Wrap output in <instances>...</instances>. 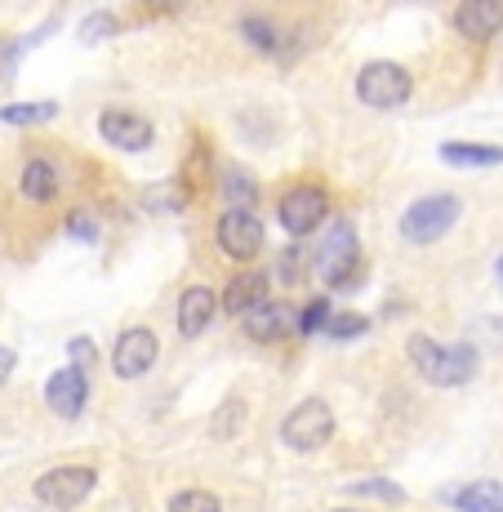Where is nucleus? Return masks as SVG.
Returning <instances> with one entry per match:
<instances>
[{
  "label": "nucleus",
  "mask_w": 503,
  "mask_h": 512,
  "mask_svg": "<svg viewBox=\"0 0 503 512\" xmlns=\"http://www.w3.org/2000/svg\"><path fill=\"white\" fill-rule=\"evenodd\" d=\"M357 259H361V245H357V228L343 219L330 223V232L321 236V250H317V272L325 285H334V290H352V281H357Z\"/></svg>",
  "instance_id": "f257e3e1"
},
{
  "label": "nucleus",
  "mask_w": 503,
  "mask_h": 512,
  "mask_svg": "<svg viewBox=\"0 0 503 512\" xmlns=\"http://www.w3.org/2000/svg\"><path fill=\"white\" fill-rule=\"evenodd\" d=\"M455 223H459V201L446 192H437V196L414 201L410 210L401 214V236H406L410 245H432L455 228Z\"/></svg>",
  "instance_id": "f03ea898"
},
{
  "label": "nucleus",
  "mask_w": 503,
  "mask_h": 512,
  "mask_svg": "<svg viewBox=\"0 0 503 512\" xmlns=\"http://www.w3.org/2000/svg\"><path fill=\"white\" fill-rule=\"evenodd\" d=\"M330 437H334V410L325 406L321 397L299 401L281 423V441L290 450H303V455H308V450H321Z\"/></svg>",
  "instance_id": "7ed1b4c3"
},
{
  "label": "nucleus",
  "mask_w": 503,
  "mask_h": 512,
  "mask_svg": "<svg viewBox=\"0 0 503 512\" xmlns=\"http://www.w3.org/2000/svg\"><path fill=\"white\" fill-rule=\"evenodd\" d=\"M414 81L401 63H366L357 76V98L366 107H379V112H392L410 98Z\"/></svg>",
  "instance_id": "20e7f679"
},
{
  "label": "nucleus",
  "mask_w": 503,
  "mask_h": 512,
  "mask_svg": "<svg viewBox=\"0 0 503 512\" xmlns=\"http://www.w3.org/2000/svg\"><path fill=\"white\" fill-rule=\"evenodd\" d=\"M94 468L85 464H72V468H54L45 472L41 481H36V499H41L45 508H76L85 504V499L94 495Z\"/></svg>",
  "instance_id": "39448f33"
},
{
  "label": "nucleus",
  "mask_w": 503,
  "mask_h": 512,
  "mask_svg": "<svg viewBox=\"0 0 503 512\" xmlns=\"http://www.w3.org/2000/svg\"><path fill=\"white\" fill-rule=\"evenodd\" d=\"M325 210H330V201H325L321 187H294V192L281 196L276 219H281V228L290 236H308V232H317L325 223Z\"/></svg>",
  "instance_id": "423d86ee"
},
{
  "label": "nucleus",
  "mask_w": 503,
  "mask_h": 512,
  "mask_svg": "<svg viewBox=\"0 0 503 512\" xmlns=\"http://www.w3.org/2000/svg\"><path fill=\"white\" fill-rule=\"evenodd\" d=\"M219 245H223V254H228V259H241V263L259 259V250H263V219L254 210H228L219 219Z\"/></svg>",
  "instance_id": "0eeeda50"
},
{
  "label": "nucleus",
  "mask_w": 503,
  "mask_h": 512,
  "mask_svg": "<svg viewBox=\"0 0 503 512\" xmlns=\"http://www.w3.org/2000/svg\"><path fill=\"white\" fill-rule=\"evenodd\" d=\"M156 352H161L156 334L143 330V326H134V330H125L121 339H116V348H112V370L121 374V379H143V374L156 366Z\"/></svg>",
  "instance_id": "6e6552de"
},
{
  "label": "nucleus",
  "mask_w": 503,
  "mask_h": 512,
  "mask_svg": "<svg viewBox=\"0 0 503 512\" xmlns=\"http://www.w3.org/2000/svg\"><path fill=\"white\" fill-rule=\"evenodd\" d=\"M98 134L112 147H121V152H147L156 139L152 121H143L138 112H125V107H107V112L98 116Z\"/></svg>",
  "instance_id": "1a4fd4ad"
},
{
  "label": "nucleus",
  "mask_w": 503,
  "mask_h": 512,
  "mask_svg": "<svg viewBox=\"0 0 503 512\" xmlns=\"http://www.w3.org/2000/svg\"><path fill=\"white\" fill-rule=\"evenodd\" d=\"M45 401H49V410H54L58 419H81L85 401H90V379H85V370L67 366V370H58V374H49Z\"/></svg>",
  "instance_id": "9d476101"
},
{
  "label": "nucleus",
  "mask_w": 503,
  "mask_h": 512,
  "mask_svg": "<svg viewBox=\"0 0 503 512\" xmlns=\"http://www.w3.org/2000/svg\"><path fill=\"white\" fill-rule=\"evenodd\" d=\"M214 312H219V299H214L210 285H187L179 299V334L183 339H201L210 330Z\"/></svg>",
  "instance_id": "9b49d317"
},
{
  "label": "nucleus",
  "mask_w": 503,
  "mask_h": 512,
  "mask_svg": "<svg viewBox=\"0 0 503 512\" xmlns=\"http://www.w3.org/2000/svg\"><path fill=\"white\" fill-rule=\"evenodd\" d=\"M455 27L472 41H490L503 27V5L499 0H468V5L455 9Z\"/></svg>",
  "instance_id": "f8f14e48"
},
{
  "label": "nucleus",
  "mask_w": 503,
  "mask_h": 512,
  "mask_svg": "<svg viewBox=\"0 0 503 512\" xmlns=\"http://www.w3.org/2000/svg\"><path fill=\"white\" fill-rule=\"evenodd\" d=\"M263 303H268V277H263V272H250V277L228 281L223 308H228L232 317H250V312H254V308H263Z\"/></svg>",
  "instance_id": "ddd939ff"
},
{
  "label": "nucleus",
  "mask_w": 503,
  "mask_h": 512,
  "mask_svg": "<svg viewBox=\"0 0 503 512\" xmlns=\"http://www.w3.org/2000/svg\"><path fill=\"white\" fill-rule=\"evenodd\" d=\"M18 192L27 196V201L45 205L58 196V170L54 161H45V156H32V161L23 165V174H18Z\"/></svg>",
  "instance_id": "4468645a"
},
{
  "label": "nucleus",
  "mask_w": 503,
  "mask_h": 512,
  "mask_svg": "<svg viewBox=\"0 0 503 512\" xmlns=\"http://www.w3.org/2000/svg\"><path fill=\"white\" fill-rule=\"evenodd\" d=\"M446 504L459 512H503V486L499 481H472V486L450 490Z\"/></svg>",
  "instance_id": "2eb2a0df"
},
{
  "label": "nucleus",
  "mask_w": 503,
  "mask_h": 512,
  "mask_svg": "<svg viewBox=\"0 0 503 512\" xmlns=\"http://www.w3.org/2000/svg\"><path fill=\"white\" fill-rule=\"evenodd\" d=\"M290 308L285 303H263V308H254L250 317H245V334H250L254 343H276L285 330H290Z\"/></svg>",
  "instance_id": "dca6fc26"
},
{
  "label": "nucleus",
  "mask_w": 503,
  "mask_h": 512,
  "mask_svg": "<svg viewBox=\"0 0 503 512\" xmlns=\"http://www.w3.org/2000/svg\"><path fill=\"white\" fill-rule=\"evenodd\" d=\"M441 161L459 165V170H490V165H503V147H490V143H441Z\"/></svg>",
  "instance_id": "f3484780"
},
{
  "label": "nucleus",
  "mask_w": 503,
  "mask_h": 512,
  "mask_svg": "<svg viewBox=\"0 0 503 512\" xmlns=\"http://www.w3.org/2000/svg\"><path fill=\"white\" fill-rule=\"evenodd\" d=\"M58 116V103L54 98H45V103H9L0 107V121L5 125H45Z\"/></svg>",
  "instance_id": "a211bd4d"
},
{
  "label": "nucleus",
  "mask_w": 503,
  "mask_h": 512,
  "mask_svg": "<svg viewBox=\"0 0 503 512\" xmlns=\"http://www.w3.org/2000/svg\"><path fill=\"white\" fill-rule=\"evenodd\" d=\"M223 196H228V210H254L259 187H254V179H245L241 170H228L223 174Z\"/></svg>",
  "instance_id": "6ab92c4d"
},
{
  "label": "nucleus",
  "mask_w": 503,
  "mask_h": 512,
  "mask_svg": "<svg viewBox=\"0 0 503 512\" xmlns=\"http://www.w3.org/2000/svg\"><path fill=\"white\" fill-rule=\"evenodd\" d=\"M241 36L250 41L259 54H281V41H276V27L268 23V18H245L241 23Z\"/></svg>",
  "instance_id": "aec40b11"
},
{
  "label": "nucleus",
  "mask_w": 503,
  "mask_h": 512,
  "mask_svg": "<svg viewBox=\"0 0 503 512\" xmlns=\"http://www.w3.org/2000/svg\"><path fill=\"white\" fill-rule=\"evenodd\" d=\"M170 512H223V504L210 490H179V495L170 499Z\"/></svg>",
  "instance_id": "412c9836"
},
{
  "label": "nucleus",
  "mask_w": 503,
  "mask_h": 512,
  "mask_svg": "<svg viewBox=\"0 0 503 512\" xmlns=\"http://www.w3.org/2000/svg\"><path fill=\"white\" fill-rule=\"evenodd\" d=\"M370 321L357 317V312H343V317H330V326H325V334L330 339H357V334H366Z\"/></svg>",
  "instance_id": "4be33fe9"
},
{
  "label": "nucleus",
  "mask_w": 503,
  "mask_h": 512,
  "mask_svg": "<svg viewBox=\"0 0 503 512\" xmlns=\"http://www.w3.org/2000/svg\"><path fill=\"white\" fill-rule=\"evenodd\" d=\"M107 36H116V18L112 14H90L81 23V41L85 45H98V41H107Z\"/></svg>",
  "instance_id": "5701e85b"
},
{
  "label": "nucleus",
  "mask_w": 503,
  "mask_h": 512,
  "mask_svg": "<svg viewBox=\"0 0 503 512\" xmlns=\"http://www.w3.org/2000/svg\"><path fill=\"white\" fill-rule=\"evenodd\" d=\"M352 495H374V499H388V504H397V499H406V490H401L397 481L370 477V481H357V486H352Z\"/></svg>",
  "instance_id": "b1692460"
},
{
  "label": "nucleus",
  "mask_w": 503,
  "mask_h": 512,
  "mask_svg": "<svg viewBox=\"0 0 503 512\" xmlns=\"http://www.w3.org/2000/svg\"><path fill=\"white\" fill-rule=\"evenodd\" d=\"M67 236H72V241H85V245L98 241V223L90 219V210H72V214H67Z\"/></svg>",
  "instance_id": "393cba45"
},
{
  "label": "nucleus",
  "mask_w": 503,
  "mask_h": 512,
  "mask_svg": "<svg viewBox=\"0 0 503 512\" xmlns=\"http://www.w3.org/2000/svg\"><path fill=\"white\" fill-rule=\"evenodd\" d=\"M330 326V303L325 299H312L308 308H303V317H299V334H317Z\"/></svg>",
  "instance_id": "a878e982"
},
{
  "label": "nucleus",
  "mask_w": 503,
  "mask_h": 512,
  "mask_svg": "<svg viewBox=\"0 0 503 512\" xmlns=\"http://www.w3.org/2000/svg\"><path fill=\"white\" fill-rule=\"evenodd\" d=\"M147 205H161V210H174V205H183V192H179V183H170V187H152V192L143 196Z\"/></svg>",
  "instance_id": "bb28decb"
},
{
  "label": "nucleus",
  "mask_w": 503,
  "mask_h": 512,
  "mask_svg": "<svg viewBox=\"0 0 503 512\" xmlns=\"http://www.w3.org/2000/svg\"><path fill=\"white\" fill-rule=\"evenodd\" d=\"M67 352H72V366L76 370H85L94 361V343L90 339H72V348H67Z\"/></svg>",
  "instance_id": "cd10ccee"
},
{
  "label": "nucleus",
  "mask_w": 503,
  "mask_h": 512,
  "mask_svg": "<svg viewBox=\"0 0 503 512\" xmlns=\"http://www.w3.org/2000/svg\"><path fill=\"white\" fill-rule=\"evenodd\" d=\"M9 374H14V352H9V348H0V383H5Z\"/></svg>",
  "instance_id": "c85d7f7f"
},
{
  "label": "nucleus",
  "mask_w": 503,
  "mask_h": 512,
  "mask_svg": "<svg viewBox=\"0 0 503 512\" xmlns=\"http://www.w3.org/2000/svg\"><path fill=\"white\" fill-rule=\"evenodd\" d=\"M499 281H503V259H499Z\"/></svg>",
  "instance_id": "c756f323"
},
{
  "label": "nucleus",
  "mask_w": 503,
  "mask_h": 512,
  "mask_svg": "<svg viewBox=\"0 0 503 512\" xmlns=\"http://www.w3.org/2000/svg\"><path fill=\"white\" fill-rule=\"evenodd\" d=\"M339 512H357V508H339Z\"/></svg>",
  "instance_id": "7c9ffc66"
}]
</instances>
